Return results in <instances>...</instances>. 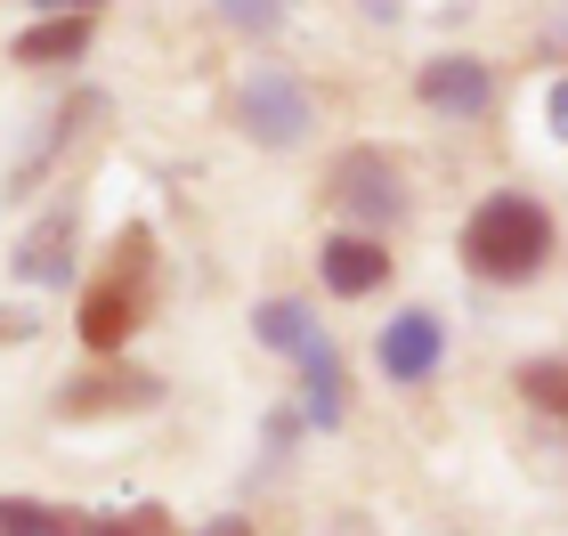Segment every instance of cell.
I'll use <instances>...</instances> for the list:
<instances>
[{"mask_svg":"<svg viewBox=\"0 0 568 536\" xmlns=\"http://www.w3.org/2000/svg\"><path fill=\"white\" fill-rule=\"evenodd\" d=\"M131 317H139V285H131V276H106V285L82 301V342L90 350H122Z\"/></svg>","mask_w":568,"mask_h":536,"instance_id":"9c48e42d","label":"cell"},{"mask_svg":"<svg viewBox=\"0 0 568 536\" xmlns=\"http://www.w3.org/2000/svg\"><path fill=\"white\" fill-rule=\"evenodd\" d=\"M317 269H325V285L333 293H374V285H390V252H382L374 236H325V252H317Z\"/></svg>","mask_w":568,"mask_h":536,"instance_id":"52a82bcc","label":"cell"},{"mask_svg":"<svg viewBox=\"0 0 568 536\" xmlns=\"http://www.w3.org/2000/svg\"><path fill=\"white\" fill-rule=\"evenodd\" d=\"M545 252H552V220L536 195H487L463 220V269L487 285H520L528 269H545Z\"/></svg>","mask_w":568,"mask_h":536,"instance_id":"6da1fadb","label":"cell"},{"mask_svg":"<svg viewBox=\"0 0 568 536\" xmlns=\"http://www.w3.org/2000/svg\"><path fill=\"white\" fill-rule=\"evenodd\" d=\"M252 334H261V350H276V357H308L325 342L308 301H261V310H252Z\"/></svg>","mask_w":568,"mask_h":536,"instance_id":"30bf717a","label":"cell"},{"mask_svg":"<svg viewBox=\"0 0 568 536\" xmlns=\"http://www.w3.org/2000/svg\"><path fill=\"white\" fill-rule=\"evenodd\" d=\"M333 203H342L349 220H366V227H390V220H406L398 163L382 155V146H349V155L333 163Z\"/></svg>","mask_w":568,"mask_h":536,"instance_id":"7a4b0ae2","label":"cell"},{"mask_svg":"<svg viewBox=\"0 0 568 536\" xmlns=\"http://www.w3.org/2000/svg\"><path fill=\"white\" fill-rule=\"evenodd\" d=\"M0 536H73V528L41 504H0Z\"/></svg>","mask_w":568,"mask_h":536,"instance_id":"5bb4252c","label":"cell"},{"mask_svg":"<svg viewBox=\"0 0 568 536\" xmlns=\"http://www.w3.org/2000/svg\"><path fill=\"white\" fill-rule=\"evenodd\" d=\"M301 382H308V391H301V415L317 423V431H333V423L349 415V374H342V350H333V342H317V350L301 357Z\"/></svg>","mask_w":568,"mask_h":536,"instance_id":"ba28073f","label":"cell"},{"mask_svg":"<svg viewBox=\"0 0 568 536\" xmlns=\"http://www.w3.org/2000/svg\"><path fill=\"white\" fill-rule=\"evenodd\" d=\"M415 98L430 114H487V98H496V73H487L479 58H463V49H447V58H430L423 73H415Z\"/></svg>","mask_w":568,"mask_h":536,"instance_id":"8992f818","label":"cell"},{"mask_svg":"<svg viewBox=\"0 0 568 536\" xmlns=\"http://www.w3.org/2000/svg\"><path fill=\"white\" fill-rule=\"evenodd\" d=\"M203 536H252V528H244L236 513H227V520H212V528H203Z\"/></svg>","mask_w":568,"mask_h":536,"instance_id":"d6986e66","label":"cell"},{"mask_svg":"<svg viewBox=\"0 0 568 536\" xmlns=\"http://www.w3.org/2000/svg\"><path fill=\"white\" fill-rule=\"evenodd\" d=\"M0 342H33V310H0Z\"/></svg>","mask_w":568,"mask_h":536,"instance_id":"e0dca14e","label":"cell"},{"mask_svg":"<svg viewBox=\"0 0 568 536\" xmlns=\"http://www.w3.org/2000/svg\"><path fill=\"white\" fill-rule=\"evenodd\" d=\"M154 398V382H131V374H106V382H65V415H90V406H139Z\"/></svg>","mask_w":568,"mask_h":536,"instance_id":"7c38bea8","label":"cell"},{"mask_svg":"<svg viewBox=\"0 0 568 536\" xmlns=\"http://www.w3.org/2000/svg\"><path fill=\"white\" fill-rule=\"evenodd\" d=\"M90 49V17H41L33 33H17V65H65Z\"/></svg>","mask_w":568,"mask_h":536,"instance_id":"8fae6325","label":"cell"},{"mask_svg":"<svg viewBox=\"0 0 568 536\" xmlns=\"http://www.w3.org/2000/svg\"><path fill=\"white\" fill-rule=\"evenodd\" d=\"M520 391L545 406V415L568 423V357H545V366H520Z\"/></svg>","mask_w":568,"mask_h":536,"instance_id":"4fadbf2b","label":"cell"},{"mask_svg":"<svg viewBox=\"0 0 568 536\" xmlns=\"http://www.w3.org/2000/svg\"><path fill=\"white\" fill-rule=\"evenodd\" d=\"M220 24H244V33H268V24H284V9H252V0H236V9H220Z\"/></svg>","mask_w":568,"mask_h":536,"instance_id":"9a60e30c","label":"cell"},{"mask_svg":"<svg viewBox=\"0 0 568 536\" xmlns=\"http://www.w3.org/2000/svg\"><path fill=\"white\" fill-rule=\"evenodd\" d=\"M545 122H552V139L568 146V73H560V82L545 90Z\"/></svg>","mask_w":568,"mask_h":536,"instance_id":"2e32d148","label":"cell"},{"mask_svg":"<svg viewBox=\"0 0 568 536\" xmlns=\"http://www.w3.org/2000/svg\"><path fill=\"white\" fill-rule=\"evenodd\" d=\"M374 357H382V374H390V382H430L438 357H447V325H438L430 310H398L390 325H382Z\"/></svg>","mask_w":568,"mask_h":536,"instance_id":"5b68a950","label":"cell"},{"mask_svg":"<svg viewBox=\"0 0 568 536\" xmlns=\"http://www.w3.org/2000/svg\"><path fill=\"white\" fill-rule=\"evenodd\" d=\"M236 122H244V139H261V146H301L308 139V90L293 73H244Z\"/></svg>","mask_w":568,"mask_h":536,"instance_id":"3957f363","label":"cell"},{"mask_svg":"<svg viewBox=\"0 0 568 536\" xmlns=\"http://www.w3.org/2000/svg\"><path fill=\"white\" fill-rule=\"evenodd\" d=\"M90 536H154V513L146 520H106V528H90Z\"/></svg>","mask_w":568,"mask_h":536,"instance_id":"ac0fdd59","label":"cell"},{"mask_svg":"<svg viewBox=\"0 0 568 536\" xmlns=\"http://www.w3.org/2000/svg\"><path fill=\"white\" fill-rule=\"evenodd\" d=\"M73 244H82V220H73V203L41 212L33 227H24V244H17V285H41V293L73 285Z\"/></svg>","mask_w":568,"mask_h":536,"instance_id":"277c9868","label":"cell"}]
</instances>
